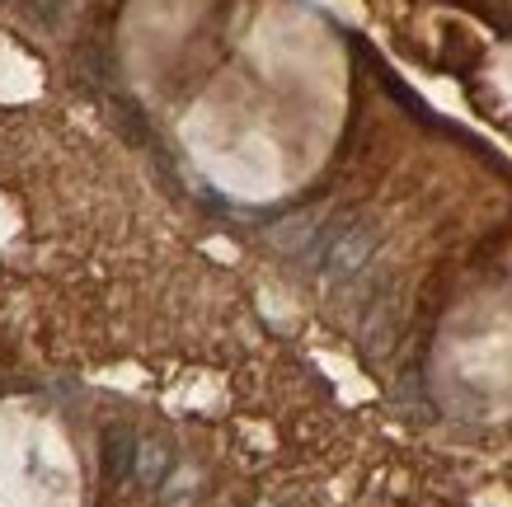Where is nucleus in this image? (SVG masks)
Returning a JSON list of instances; mask_svg holds the SVG:
<instances>
[{
  "instance_id": "obj_1",
  "label": "nucleus",
  "mask_w": 512,
  "mask_h": 507,
  "mask_svg": "<svg viewBox=\"0 0 512 507\" xmlns=\"http://www.w3.org/2000/svg\"><path fill=\"white\" fill-rule=\"evenodd\" d=\"M376 226L362 216H329V221H306V235L282 245L287 254H301L315 277H325L334 287L353 282L367 273V263L376 259Z\"/></svg>"
},
{
  "instance_id": "obj_5",
  "label": "nucleus",
  "mask_w": 512,
  "mask_h": 507,
  "mask_svg": "<svg viewBox=\"0 0 512 507\" xmlns=\"http://www.w3.org/2000/svg\"><path fill=\"white\" fill-rule=\"evenodd\" d=\"M264 507H301V503H292V498H278V503H264Z\"/></svg>"
},
{
  "instance_id": "obj_2",
  "label": "nucleus",
  "mask_w": 512,
  "mask_h": 507,
  "mask_svg": "<svg viewBox=\"0 0 512 507\" xmlns=\"http://www.w3.org/2000/svg\"><path fill=\"white\" fill-rule=\"evenodd\" d=\"M174 470H179V465H174L170 442H160V437H141L137 461H132V484H141L146 493H160L174 479Z\"/></svg>"
},
{
  "instance_id": "obj_4",
  "label": "nucleus",
  "mask_w": 512,
  "mask_h": 507,
  "mask_svg": "<svg viewBox=\"0 0 512 507\" xmlns=\"http://www.w3.org/2000/svg\"><path fill=\"white\" fill-rule=\"evenodd\" d=\"M19 19H29L38 29H62L66 10H71V0H5Z\"/></svg>"
},
{
  "instance_id": "obj_3",
  "label": "nucleus",
  "mask_w": 512,
  "mask_h": 507,
  "mask_svg": "<svg viewBox=\"0 0 512 507\" xmlns=\"http://www.w3.org/2000/svg\"><path fill=\"white\" fill-rule=\"evenodd\" d=\"M137 432L127 428H109V437H104V470H109V479H132V461H137Z\"/></svg>"
}]
</instances>
